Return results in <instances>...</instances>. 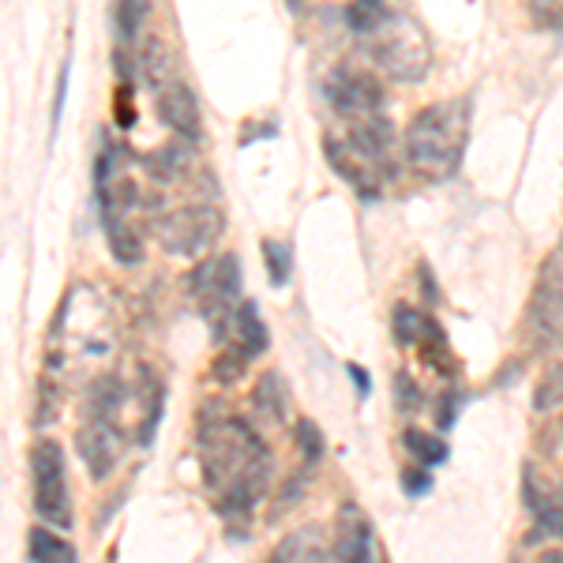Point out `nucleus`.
Segmentation results:
<instances>
[{
    "label": "nucleus",
    "instance_id": "obj_1",
    "mask_svg": "<svg viewBox=\"0 0 563 563\" xmlns=\"http://www.w3.org/2000/svg\"><path fill=\"white\" fill-rule=\"evenodd\" d=\"M199 459L207 485L222 493V515L244 522L271 477V451L244 421L222 417L199 429Z\"/></svg>",
    "mask_w": 563,
    "mask_h": 563
},
{
    "label": "nucleus",
    "instance_id": "obj_2",
    "mask_svg": "<svg viewBox=\"0 0 563 563\" xmlns=\"http://www.w3.org/2000/svg\"><path fill=\"white\" fill-rule=\"evenodd\" d=\"M470 135V106L466 98L429 106L406 129V151L410 162L429 177H451L459 169V158L466 151Z\"/></svg>",
    "mask_w": 563,
    "mask_h": 563
},
{
    "label": "nucleus",
    "instance_id": "obj_3",
    "mask_svg": "<svg viewBox=\"0 0 563 563\" xmlns=\"http://www.w3.org/2000/svg\"><path fill=\"white\" fill-rule=\"evenodd\" d=\"M372 57L387 76L402 79V84H421L432 68V42L424 26L402 8H390L387 20L368 34Z\"/></svg>",
    "mask_w": 563,
    "mask_h": 563
},
{
    "label": "nucleus",
    "instance_id": "obj_4",
    "mask_svg": "<svg viewBox=\"0 0 563 563\" xmlns=\"http://www.w3.org/2000/svg\"><path fill=\"white\" fill-rule=\"evenodd\" d=\"M34 470V511L53 530H71V499H68V462L57 440H38L31 455Z\"/></svg>",
    "mask_w": 563,
    "mask_h": 563
},
{
    "label": "nucleus",
    "instance_id": "obj_5",
    "mask_svg": "<svg viewBox=\"0 0 563 563\" xmlns=\"http://www.w3.org/2000/svg\"><path fill=\"white\" fill-rule=\"evenodd\" d=\"M225 230V218L211 203H192V207H177L166 218L154 222V238L166 252L174 256H203L211 252L218 238Z\"/></svg>",
    "mask_w": 563,
    "mask_h": 563
},
{
    "label": "nucleus",
    "instance_id": "obj_6",
    "mask_svg": "<svg viewBox=\"0 0 563 563\" xmlns=\"http://www.w3.org/2000/svg\"><path fill=\"white\" fill-rule=\"evenodd\" d=\"M192 294L199 308H203V320L211 323L214 334H222L225 323H233V301L241 294V263L238 256H211L192 271Z\"/></svg>",
    "mask_w": 563,
    "mask_h": 563
},
{
    "label": "nucleus",
    "instance_id": "obj_7",
    "mask_svg": "<svg viewBox=\"0 0 563 563\" xmlns=\"http://www.w3.org/2000/svg\"><path fill=\"white\" fill-rule=\"evenodd\" d=\"M327 98H331L339 113L353 117V121H368V117H376L379 106H384V87L372 76H365V71L342 68V71H334L331 84H327Z\"/></svg>",
    "mask_w": 563,
    "mask_h": 563
},
{
    "label": "nucleus",
    "instance_id": "obj_8",
    "mask_svg": "<svg viewBox=\"0 0 563 563\" xmlns=\"http://www.w3.org/2000/svg\"><path fill=\"white\" fill-rule=\"evenodd\" d=\"M76 451L84 459L90 481H106L117 470V462H121L124 435L117 432L113 421H87L76 432Z\"/></svg>",
    "mask_w": 563,
    "mask_h": 563
},
{
    "label": "nucleus",
    "instance_id": "obj_9",
    "mask_svg": "<svg viewBox=\"0 0 563 563\" xmlns=\"http://www.w3.org/2000/svg\"><path fill=\"white\" fill-rule=\"evenodd\" d=\"M158 117L174 129L180 140H199L203 135V117H199L196 90L180 79L158 84Z\"/></svg>",
    "mask_w": 563,
    "mask_h": 563
},
{
    "label": "nucleus",
    "instance_id": "obj_10",
    "mask_svg": "<svg viewBox=\"0 0 563 563\" xmlns=\"http://www.w3.org/2000/svg\"><path fill=\"white\" fill-rule=\"evenodd\" d=\"M327 151V162H331V169L339 174L346 185L357 192L361 199H379V177H376V162L368 158V154H361L353 143H339V140H327L323 143Z\"/></svg>",
    "mask_w": 563,
    "mask_h": 563
},
{
    "label": "nucleus",
    "instance_id": "obj_11",
    "mask_svg": "<svg viewBox=\"0 0 563 563\" xmlns=\"http://www.w3.org/2000/svg\"><path fill=\"white\" fill-rule=\"evenodd\" d=\"M522 499L533 511V519L541 522V530L563 538V481H544L538 470L522 474Z\"/></svg>",
    "mask_w": 563,
    "mask_h": 563
},
{
    "label": "nucleus",
    "instance_id": "obj_12",
    "mask_svg": "<svg viewBox=\"0 0 563 563\" xmlns=\"http://www.w3.org/2000/svg\"><path fill=\"white\" fill-rule=\"evenodd\" d=\"M526 327L538 339V346H552L556 339H563V286L541 282L530 301V312H526Z\"/></svg>",
    "mask_w": 563,
    "mask_h": 563
},
{
    "label": "nucleus",
    "instance_id": "obj_13",
    "mask_svg": "<svg viewBox=\"0 0 563 563\" xmlns=\"http://www.w3.org/2000/svg\"><path fill=\"white\" fill-rule=\"evenodd\" d=\"M339 560L342 563H376V538H372V522L365 519L357 504L342 507L339 519Z\"/></svg>",
    "mask_w": 563,
    "mask_h": 563
},
{
    "label": "nucleus",
    "instance_id": "obj_14",
    "mask_svg": "<svg viewBox=\"0 0 563 563\" xmlns=\"http://www.w3.org/2000/svg\"><path fill=\"white\" fill-rule=\"evenodd\" d=\"M267 563H327V544L320 530H294L289 538H282L271 552Z\"/></svg>",
    "mask_w": 563,
    "mask_h": 563
},
{
    "label": "nucleus",
    "instance_id": "obj_15",
    "mask_svg": "<svg viewBox=\"0 0 563 563\" xmlns=\"http://www.w3.org/2000/svg\"><path fill=\"white\" fill-rule=\"evenodd\" d=\"M252 410H256L267 424H282L286 421V410H289V390L282 384L278 372H263L252 387Z\"/></svg>",
    "mask_w": 563,
    "mask_h": 563
},
{
    "label": "nucleus",
    "instance_id": "obj_16",
    "mask_svg": "<svg viewBox=\"0 0 563 563\" xmlns=\"http://www.w3.org/2000/svg\"><path fill=\"white\" fill-rule=\"evenodd\" d=\"M233 342H238V350L249 361L267 353L271 334H267V327H263V320H260V308L252 305V301H244L238 308V316H233Z\"/></svg>",
    "mask_w": 563,
    "mask_h": 563
},
{
    "label": "nucleus",
    "instance_id": "obj_17",
    "mask_svg": "<svg viewBox=\"0 0 563 563\" xmlns=\"http://www.w3.org/2000/svg\"><path fill=\"white\" fill-rule=\"evenodd\" d=\"M124 402V387L117 376H98L90 379L87 395H84V413L87 421H113V413Z\"/></svg>",
    "mask_w": 563,
    "mask_h": 563
},
{
    "label": "nucleus",
    "instance_id": "obj_18",
    "mask_svg": "<svg viewBox=\"0 0 563 563\" xmlns=\"http://www.w3.org/2000/svg\"><path fill=\"white\" fill-rule=\"evenodd\" d=\"M432 331H435V323L421 312V308L395 305V316H390V334H395L398 346H417V342H424Z\"/></svg>",
    "mask_w": 563,
    "mask_h": 563
},
{
    "label": "nucleus",
    "instance_id": "obj_19",
    "mask_svg": "<svg viewBox=\"0 0 563 563\" xmlns=\"http://www.w3.org/2000/svg\"><path fill=\"white\" fill-rule=\"evenodd\" d=\"M106 218V241H109V252H113L117 263H124V267H132V263L143 260V249H140V238H135L132 225H124V218L117 211L102 214Z\"/></svg>",
    "mask_w": 563,
    "mask_h": 563
},
{
    "label": "nucleus",
    "instance_id": "obj_20",
    "mask_svg": "<svg viewBox=\"0 0 563 563\" xmlns=\"http://www.w3.org/2000/svg\"><path fill=\"white\" fill-rule=\"evenodd\" d=\"M402 448L410 451V459L417 466L432 470V466H443L451 459V448L448 440H440L435 432H421V429H406L402 432Z\"/></svg>",
    "mask_w": 563,
    "mask_h": 563
},
{
    "label": "nucleus",
    "instance_id": "obj_21",
    "mask_svg": "<svg viewBox=\"0 0 563 563\" xmlns=\"http://www.w3.org/2000/svg\"><path fill=\"white\" fill-rule=\"evenodd\" d=\"M31 560L34 563H76V549L60 538L53 526H34L31 530Z\"/></svg>",
    "mask_w": 563,
    "mask_h": 563
},
{
    "label": "nucleus",
    "instance_id": "obj_22",
    "mask_svg": "<svg viewBox=\"0 0 563 563\" xmlns=\"http://www.w3.org/2000/svg\"><path fill=\"white\" fill-rule=\"evenodd\" d=\"M387 12H390L387 0H350V4H346V26L353 34H365V38H368V34L387 20Z\"/></svg>",
    "mask_w": 563,
    "mask_h": 563
},
{
    "label": "nucleus",
    "instance_id": "obj_23",
    "mask_svg": "<svg viewBox=\"0 0 563 563\" xmlns=\"http://www.w3.org/2000/svg\"><path fill=\"white\" fill-rule=\"evenodd\" d=\"M147 8L151 0H117V34H121V42H135L143 20H147Z\"/></svg>",
    "mask_w": 563,
    "mask_h": 563
},
{
    "label": "nucleus",
    "instance_id": "obj_24",
    "mask_svg": "<svg viewBox=\"0 0 563 563\" xmlns=\"http://www.w3.org/2000/svg\"><path fill=\"white\" fill-rule=\"evenodd\" d=\"M263 263H267L271 286H286L294 275V256H289V244L282 241H263Z\"/></svg>",
    "mask_w": 563,
    "mask_h": 563
},
{
    "label": "nucleus",
    "instance_id": "obj_25",
    "mask_svg": "<svg viewBox=\"0 0 563 563\" xmlns=\"http://www.w3.org/2000/svg\"><path fill=\"white\" fill-rule=\"evenodd\" d=\"M556 402H563V365L544 368L541 384L533 387V410H552Z\"/></svg>",
    "mask_w": 563,
    "mask_h": 563
},
{
    "label": "nucleus",
    "instance_id": "obj_26",
    "mask_svg": "<svg viewBox=\"0 0 563 563\" xmlns=\"http://www.w3.org/2000/svg\"><path fill=\"white\" fill-rule=\"evenodd\" d=\"M297 451H301V459H305V466H320V459H323V432H320V424L316 421H297Z\"/></svg>",
    "mask_w": 563,
    "mask_h": 563
},
{
    "label": "nucleus",
    "instance_id": "obj_27",
    "mask_svg": "<svg viewBox=\"0 0 563 563\" xmlns=\"http://www.w3.org/2000/svg\"><path fill=\"white\" fill-rule=\"evenodd\" d=\"M395 406L402 413H417L421 410V390H417V384L410 376H406V372H398L395 376Z\"/></svg>",
    "mask_w": 563,
    "mask_h": 563
},
{
    "label": "nucleus",
    "instance_id": "obj_28",
    "mask_svg": "<svg viewBox=\"0 0 563 563\" xmlns=\"http://www.w3.org/2000/svg\"><path fill=\"white\" fill-rule=\"evenodd\" d=\"M244 365H249V357H244L241 350H230V357H218L214 361V379H222V384H233V379L241 376Z\"/></svg>",
    "mask_w": 563,
    "mask_h": 563
},
{
    "label": "nucleus",
    "instance_id": "obj_29",
    "mask_svg": "<svg viewBox=\"0 0 563 563\" xmlns=\"http://www.w3.org/2000/svg\"><path fill=\"white\" fill-rule=\"evenodd\" d=\"M402 488L410 496H424L432 488V477H429V470H402Z\"/></svg>",
    "mask_w": 563,
    "mask_h": 563
},
{
    "label": "nucleus",
    "instance_id": "obj_30",
    "mask_svg": "<svg viewBox=\"0 0 563 563\" xmlns=\"http://www.w3.org/2000/svg\"><path fill=\"white\" fill-rule=\"evenodd\" d=\"M65 102H68V60L57 76V95H53V129L60 124V113H65Z\"/></svg>",
    "mask_w": 563,
    "mask_h": 563
},
{
    "label": "nucleus",
    "instance_id": "obj_31",
    "mask_svg": "<svg viewBox=\"0 0 563 563\" xmlns=\"http://www.w3.org/2000/svg\"><path fill=\"white\" fill-rule=\"evenodd\" d=\"M541 282H552V286H563V244L556 252L549 256V263H544V275Z\"/></svg>",
    "mask_w": 563,
    "mask_h": 563
},
{
    "label": "nucleus",
    "instance_id": "obj_32",
    "mask_svg": "<svg viewBox=\"0 0 563 563\" xmlns=\"http://www.w3.org/2000/svg\"><path fill=\"white\" fill-rule=\"evenodd\" d=\"M440 402H443V417H440V424H443V429H448V424H451V421H455V413H459L462 398L455 395V390H451V395H443V398H440Z\"/></svg>",
    "mask_w": 563,
    "mask_h": 563
},
{
    "label": "nucleus",
    "instance_id": "obj_33",
    "mask_svg": "<svg viewBox=\"0 0 563 563\" xmlns=\"http://www.w3.org/2000/svg\"><path fill=\"white\" fill-rule=\"evenodd\" d=\"M346 372H350L353 384H357V395L365 398V395H368V376H365V368H361V365H346Z\"/></svg>",
    "mask_w": 563,
    "mask_h": 563
},
{
    "label": "nucleus",
    "instance_id": "obj_34",
    "mask_svg": "<svg viewBox=\"0 0 563 563\" xmlns=\"http://www.w3.org/2000/svg\"><path fill=\"white\" fill-rule=\"evenodd\" d=\"M533 12L538 15H549V12H563V0H530Z\"/></svg>",
    "mask_w": 563,
    "mask_h": 563
},
{
    "label": "nucleus",
    "instance_id": "obj_35",
    "mask_svg": "<svg viewBox=\"0 0 563 563\" xmlns=\"http://www.w3.org/2000/svg\"><path fill=\"white\" fill-rule=\"evenodd\" d=\"M538 563H563V552L560 549H549V552H541Z\"/></svg>",
    "mask_w": 563,
    "mask_h": 563
}]
</instances>
